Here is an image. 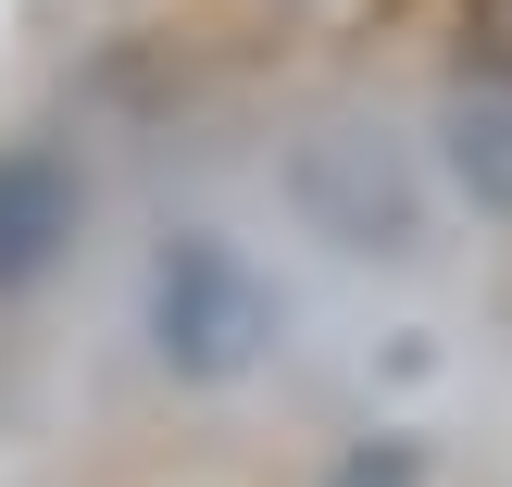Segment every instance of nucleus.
I'll return each instance as SVG.
<instances>
[{
  "label": "nucleus",
  "mask_w": 512,
  "mask_h": 487,
  "mask_svg": "<svg viewBox=\"0 0 512 487\" xmlns=\"http://www.w3.org/2000/svg\"><path fill=\"white\" fill-rule=\"evenodd\" d=\"M288 338V288L250 263L225 225H163L138 250V350L163 388H250Z\"/></svg>",
  "instance_id": "f03ea898"
},
{
  "label": "nucleus",
  "mask_w": 512,
  "mask_h": 487,
  "mask_svg": "<svg viewBox=\"0 0 512 487\" xmlns=\"http://www.w3.org/2000/svg\"><path fill=\"white\" fill-rule=\"evenodd\" d=\"M88 238V163L63 138H0V300Z\"/></svg>",
  "instance_id": "7ed1b4c3"
},
{
  "label": "nucleus",
  "mask_w": 512,
  "mask_h": 487,
  "mask_svg": "<svg viewBox=\"0 0 512 487\" xmlns=\"http://www.w3.org/2000/svg\"><path fill=\"white\" fill-rule=\"evenodd\" d=\"M325 487H425V450H413V438H363Z\"/></svg>",
  "instance_id": "39448f33"
},
{
  "label": "nucleus",
  "mask_w": 512,
  "mask_h": 487,
  "mask_svg": "<svg viewBox=\"0 0 512 487\" xmlns=\"http://www.w3.org/2000/svg\"><path fill=\"white\" fill-rule=\"evenodd\" d=\"M275 200L313 250L375 263V275H413L438 250V163L413 138H388L375 113H300L275 138Z\"/></svg>",
  "instance_id": "f257e3e1"
},
{
  "label": "nucleus",
  "mask_w": 512,
  "mask_h": 487,
  "mask_svg": "<svg viewBox=\"0 0 512 487\" xmlns=\"http://www.w3.org/2000/svg\"><path fill=\"white\" fill-rule=\"evenodd\" d=\"M425 163L475 225H512V75H450L425 113Z\"/></svg>",
  "instance_id": "20e7f679"
}]
</instances>
